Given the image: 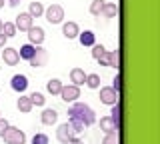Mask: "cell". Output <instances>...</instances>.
<instances>
[{
  "instance_id": "cell-35",
  "label": "cell",
  "mask_w": 160,
  "mask_h": 144,
  "mask_svg": "<svg viewBox=\"0 0 160 144\" xmlns=\"http://www.w3.org/2000/svg\"><path fill=\"white\" fill-rule=\"evenodd\" d=\"M6 40H8V38H6V36H4V34H2V32H0V48H2V46H4V44H6Z\"/></svg>"
},
{
  "instance_id": "cell-17",
  "label": "cell",
  "mask_w": 160,
  "mask_h": 144,
  "mask_svg": "<svg viewBox=\"0 0 160 144\" xmlns=\"http://www.w3.org/2000/svg\"><path fill=\"white\" fill-rule=\"evenodd\" d=\"M78 38H80V44H82V46H92V44L96 42L92 30H84L82 34H78Z\"/></svg>"
},
{
  "instance_id": "cell-29",
  "label": "cell",
  "mask_w": 160,
  "mask_h": 144,
  "mask_svg": "<svg viewBox=\"0 0 160 144\" xmlns=\"http://www.w3.org/2000/svg\"><path fill=\"white\" fill-rule=\"evenodd\" d=\"M110 118L114 120L116 128H120V106H118V102H116V104H112V114H110Z\"/></svg>"
},
{
  "instance_id": "cell-14",
  "label": "cell",
  "mask_w": 160,
  "mask_h": 144,
  "mask_svg": "<svg viewBox=\"0 0 160 144\" xmlns=\"http://www.w3.org/2000/svg\"><path fill=\"white\" fill-rule=\"evenodd\" d=\"M62 34L66 38H78V34H80V26L76 22H66L62 26Z\"/></svg>"
},
{
  "instance_id": "cell-11",
  "label": "cell",
  "mask_w": 160,
  "mask_h": 144,
  "mask_svg": "<svg viewBox=\"0 0 160 144\" xmlns=\"http://www.w3.org/2000/svg\"><path fill=\"white\" fill-rule=\"evenodd\" d=\"M10 86L16 92H24L28 88V78L22 76V74H16V76H12V80H10Z\"/></svg>"
},
{
  "instance_id": "cell-10",
  "label": "cell",
  "mask_w": 160,
  "mask_h": 144,
  "mask_svg": "<svg viewBox=\"0 0 160 144\" xmlns=\"http://www.w3.org/2000/svg\"><path fill=\"white\" fill-rule=\"evenodd\" d=\"M14 26H16V30H22V32H26L30 26H32V16H30L28 12H24V14H18V18H16V22H14Z\"/></svg>"
},
{
  "instance_id": "cell-25",
  "label": "cell",
  "mask_w": 160,
  "mask_h": 144,
  "mask_svg": "<svg viewBox=\"0 0 160 144\" xmlns=\"http://www.w3.org/2000/svg\"><path fill=\"white\" fill-rule=\"evenodd\" d=\"M16 26H14V22H2V34L6 38H12L14 34H16Z\"/></svg>"
},
{
  "instance_id": "cell-26",
  "label": "cell",
  "mask_w": 160,
  "mask_h": 144,
  "mask_svg": "<svg viewBox=\"0 0 160 144\" xmlns=\"http://www.w3.org/2000/svg\"><path fill=\"white\" fill-rule=\"evenodd\" d=\"M28 98H30V102H32V106H44V102H46L44 94H40V92H32Z\"/></svg>"
},
{
  "instance_id": "cell-36",
  "label": "cell",
  "mask_w": 160,
  "mask_h": 144,
  "mask_svg": "<svg viewBox=\"0 0 160 144\" xmlns=\"http://www.w3.org/2000/svg\"><path fill=\"white\" fill-rule=\"evenodd\" d=\"M8 4H10V6H12V8H16L18 4H20V0H8Z\"/></svg>"
},
{
  "instance_id": "cell-34",
  "label": "cell",
  "mask_w": 160,
  "mask_h": 144,
  "mask_svg": "<svg viewBox=\"0 0 160 144\" xmlns=\"http://www.w3.org/2000/svg\"><path fill=\"white\" fill-rule=\"evenodd\" d=\"M68 144H84V142L80 140V138H74V136H72V138L68 140Z\"/></svg>"
},
{
  "instance_id": "cell-23",
  "label": "cell",
  "mask_w": 160,
  "mask_h": 144,
  "mask_svg": "<svg viewBox=\"0 0 160 144\" xmlns=\"http://www.w3.org/2000/svg\"><path fill=\"white\" fill-rule=\"evenodd\" d=\"M84 84H86L88 88H92V90H96V88L100 86V76H98V74H86Z\"/></svg>"
},
{
  "instance_id": "cell-39",
  "label": "cell",
  "mask_w": 160,
  "mask_h": 144,
  "mask_svg": "<svg viewBox=\"0 0 160 144\" xmlns=\"http://www.w3.org/2000/svg\"><path fill=\"white\" fill-rule=\"evenodd\" d=\"M66 144H68V142H66Z\"/></svg>"
},
{
  "instance_id": "cell-27",
  "label": "cell",
  "mask_w": 160,
  "mask_h": 144,
  "mask_svg": "<svg viewBox=\"0 0 160 144\" xmlns=\"http://www.w3.org/2000/svg\"><path fill=\"white\" fill-rule=\"evenodd\" d=\"M32 54H34V46H32V44H24V46L20 48L18 56H20V58H26V60H30V58H32Z\"/></svg>"
},
{
  "instance_id": "cell-13",
  "label": "cell",
  "mask_w": 160,
  "mask_h": 144,
  "mask_svg": "<svg viewBox=\"0 0 160 144\" xmlns=\"http://www.w3.org/2000/svg\"><path fill=\"white\" fill-rule=\"evenodd\" d=\"M70 80H72L74 86H82L84 80H86V72L82 68H72L70 70Z\"/></svg>"
},
{
  "instance_id": "cell-21",
  "label": "cell",
  "mask_w": 160,
  "mask_h": 144,
  "mask_svg": "<svg viewBox=\"0 0 160 144\" xmlns=\"http://www.w3.org/2000/svg\"><path fill=\"white\" fill-rule=\"evenodd\" d=\"M104 54H106V48H104L102 44H96V42H94V44H92V58H94L96 62H100V60L104 58Z\"/></svg>"
},
{
  "instance_id": "cell-38",
  "label": "cell",
  "mask_w": 160,
  "mask_h": 144,
  "mask_svg": "<svg viewBox=\"0 0 160 144\" xmlns=\"http://www.w3.org/2000/svg\"><path fill=\"white\" fill-rule=\"evenodd\" d=\"M0 32H2V20H0Z\"/></svg>"
},
{
  "instance_id": "cell-28",
  "label": "cell",
  "mask_w": 160,
  "mask_h": 144,
  "mask_svg": "<svg viewBox=\"0 0 160 144\" xmlns=\"http://www.w3.org/2000/svg\"><path fill=\"white\" fill-rule=\"evenodd\" d=\"M102 6H104V0H92V4H90V14H92V16H98V14L102 12Z\"/></svg>"
},
{
  "instance_id": "cell-9",
  "label": "cell",
  "mask_w": 160,
  "mask_h": 144,
  "mask_svg": "<svg viewBox=\"0 0 160 144\" xmlns=\"http://www.w3.org/2000/svg\"><path fill=\"white\" fill-rule=\"evenodd\" d=\"M2 60L8 64V66H16L20 62V56H18V50L14 48H4L2 50Z\"/></svg>"
},
{
  "instance_id": "cell-30",
  "label": "cell",
  "mask_w": 160,
  "mask_h": 144,
  "mask_svg": "<svg viewBox=\"0 0 160 144\" xmlns=\"http://www.w3.org/2000/svg\"><path fill=\"white\" fill-rule=\"evenodd\" d=\"M32 144H48V136L44 132H38V134H34V138H32Z\"/></svg>"
},
{
  "instance_id": "cell-18",
  "label": "cell",
  "mask_w": 160,
  "mask_h": 144,
  "mask_svg": "<svg viewBox=\"0 0 160 144\" xmlns=\"http://www.w3.org/2000/svg\"><path fill=\"white\" fill-rule=\"evenodd\" d=\"M46 90L52 94V96H56V94H60V90H62V82H60L58 78H52V80H48V84H46Z\"/></svg>"
},
{
  "instance_id": "cell-22",
  "label": "cell",
  "mask_w": 160,
  "mask_h": 144,
  "mask_svg": "<svg viewBox=\"0 0 160 144\" xmlns=\"http://www.w3.org/2000/svg\"><path fill=\"white\" fill-rule=\"evenodd\" d=\"M28 14H30L32 18H38V16H42V14H44V6H42L40 2H32V4L28 6Z\"/></svg>"
},
{
  "instance_id": "cell-20",
  "label": "cell",
  "mask_w": 160,
  "mask_h": 144,
  "mask_svg": "<svg viewBox=\"0 0 160 144\" xmlns=\"http://www.w3.org/2000/svg\"><path fill=\"white\" fill-rule=\"evenodd\" d=\"M16 106H18V110H20V112H24V114L32 110V102H30V98H28V96H20V98H18V102H16Z\"/></svg>"
},
{
  "instance_id": "cell-5",
  "label": "cell",
  "mask_w": 160,
  "mask_h": 144,
  "mask_svg": "<svg viewBox=\"0 0 160 144\" xmlns=\"http://www.w3.org/2000/svg\"><path fill=\"white\" fill-rule=\"evenodd\" d=\"M100 102H102V104H108V106L116 104V102H118V92L114 90L112 86L100 88Z\"/></svg>"
},
{
  "instance_id": "cell-8",
  "label": "cell",
  "mask_w": 160,
  "mask_h": 144,
  "mask_svg": "<svg viewBox=\"0 0 160 144\" xmlns=\"http://www.w3.org/2000/svg\"><path fill=\"white\" fill-rule=\"evenodd\" d=\"M72 136H74V134H72V130H70L68 124H60V126L56 128V140L60 144H66Z\"/></svg>"
},
{
  "instance_id": "cell-4",
  "label": "cell",
  "mask_w": 160,
  "mask_h": 144,
  "mask_svg": "<svg viewBox=\"0 0 160 144\" xmlns=\"http://www.w3.org/2000/svg\"><path fill=\"white\" fill-rule=\"evenodd\" d=\"M28 62H30V66H32V68L44 66V64L48 62V50H46V48H42V46H36V48H34L32 58H30Z\"/></svg>"
},
{
  "instance_id": "cell-32",
  "label": "cell",
  "mask_w": 160,
  "mask_h": 144,
  "mask_svg": "<svg viewBox=\"0 0 160 144\" xmlns=\"http://www.w3.org/2000/svg\"><path fill=\"white\" fill-rule=\"evenodd\" d=\"M112 88L114 90H122V76H120V74H114V84H112Z\"/></svg>"
},
{
  "instance_id": "cell-12",
  "label": "cell",
  "mask_w": 160,
  "mask_h": 144,
  "mask_svg": "<svg viewBox=\"0 0 160 144\" xmlns=\"http://www.w3.org/2000/svg\"><path fill=\"white\" fill-rule=\"evenodd\" d=\"M40 120H42L44 126H52L58 120V112L52 110V108H46V110H42V114H40Z\"/></svg>"
},
{
  "instance_id": "cell-15",
  "label": "cell",
  "mask_w": 160,
  "mask_h": 144,
  "mask_svg": "<svg viewBox=\"0 0 160 144\" xmlns=\"http://www.w3.org/2000/svg\"><path fill=\"white\" fill-rule=\"evenodd\" d=\"M102 16H106V18H114L118 14V6L114 2H104V6H102Z\"/></svg>"
},
{
  "instance_id": "cell-6",
  "label": "cell",
  "mask_w": 160,
  "mask_h": 144,
  "mask_svg": "<svg viewBox=\"0 0 160 144\" xmlns=\"http://www.w3.org/2000/svg\"><path fill=\"white\" fill-rule=\"evenodd\" d=\"M60 96H62L64 102H74V100H78V96H80V86H74V84H70V86H62Z\"/></svg>"
},
{
  "instance_id": "cell-7",
  "label": "cell",
  "mask_w": 160,
  "mask_h": 144,
  "mask_svg": "<svg viewBox=\"0 0 160 144\" xmlns=\"http://www.w3.org/2000/svg\"><path fill=\"white\" fill-rule=\"evenodd\" d=\"M28 42L32 44V46H40V44L44 42V30L38 26H30L28 28Z\"/></svg>"
},
{
  "instance_id": "cell-3",
  "label": "cell",
  "mask_w": 160,
  "mask_h": 144,
  "mask_svg": "<svg viewBox=\"0 0 160 144\" xmlns=\"http://www.w3.org/2000/svg\"><path fill=\"white\" fill-rule=\"evenodd\" d=\"M44 16L50 24H60L64 20V8L60 4H50V6L44 10Z\"/></svg>"
},
{
  "instance_id": "cell-37",
  "label": "cell",
  "mask_w": 160,
  "mask_h": 144,
  "mask_svg": "<svg viewBox=\"0 0 160 144\" xmlns=\"http://www.w3.org/2000/svg\"><path fill=\"white\" fill-rule=\"evenodd\" d=\"M4 2H6V0H0V8H2V6H4Z\"/></svg>"
},
{
  "instance_id": "cell-24",
  "label": "cell",
  "mask_w": 160,
  "mask_h": 144,
  "mask_svg": "<svg viewBox=\"0 0 160 144\" xmlns=\"http://www.w3.org/2000/svg\"><path fill=\"white\" fill-rule=\"evenodd\" d=\"M108 66H114L116 70L120 68V50H112V52H108Z\"/></svg>"
},
{
  "instance_id": "cell-1",
  "label": "cell",
  "mask_w": 160,
  "mask_h": 144,
  "mask_svg": "<svg viewBox=\"0 0 160 144\" xmlns=\"http://www.w3.org/2000/svg\"><path fill=\"white\" fill-rule=\"evenodd\" d=\"M68 118L82 120L86 126H90V124L96 122V114H94V110L88 106L86 102H76L74 106H70V108H68Z\"/></svg>"
},
{
  "instance_id": "cell-31",
  "label": "cell",
  "mask_w": 160,
  "mask_h": 144,
  "mask_svg": "<svg viewBox=\"0 0 160 144\" xmlns=\"http://www.w3.org/2000/svg\"><path fill=\"white\" fill-rule=\"evenodd\" d=\"M102 144H118V136H116V132H108L106 136H104Z\"/></svg>"
},
{
  "instance_id": "cell-33",
  "label": "cell",
  "mask_w": 160,
  "mask_h": 144,
  "mask_svg": "<svg viewBox=\"0 0 160 144\" xmlns=\"http://www.w3.org/2000/svg\"><path fill=\"white\" fill-rule=\"evenodd\" d=\"M8 126H10V124H8L6 120H4V118H0V136H2V134H4V130H6Z\"/></svg>"
},
{
  "instance_id": "cell-2",
  "label": "cell",
  "mask_w": 160,
  "mask_h": 144,
  "mask_svg": "<svg viewBox=\"0 0 160 144\" xmlns=\"http://www.w3.org/2000/svg\"><path fill=\"white\" fill-rule=\"evenodd\" d=\"M0 138H2L6 144H24V140H26L24 132L20 130V128H14V126H8Z\"/></svg>"
},
{
  "instance_id": "cell-16",
  "label": "cell",
  "mask_w": 160,
  "mask_h": 144,
  "mask_svg": "<svg viewBox=\"0 0 160 144\" xmlns=\"http://www.w3.org/2000/svg\"><path fill=\"white\" fill-rule=\"evenodd\" d=\"M100 128H102L104 132H116L118 128H116V124H114V120L110 116H104V118H100Z\"/></svg>"
},
{
  "instance_id": "cell-19",
  "label": "cell",
  "mask_w": 160,
  "mask_h": 144,
  "mask_svg": "<svg viewBox=\"0 0 160 144\" xmlns=\"http://www.w3.org/2000/svg\"><path fill=\"white\" fill-rule=\"evenodd\" d=\"M68 126H70V130H72V134H80V132L86 130V124H84L82 120H76V118H70Z\"/></svg>"
}]
</instances>
